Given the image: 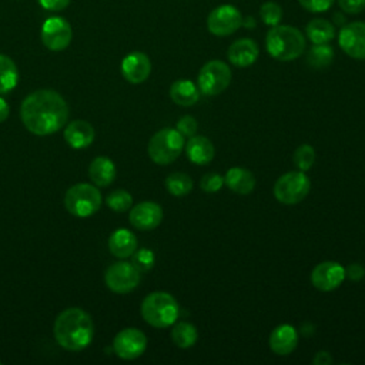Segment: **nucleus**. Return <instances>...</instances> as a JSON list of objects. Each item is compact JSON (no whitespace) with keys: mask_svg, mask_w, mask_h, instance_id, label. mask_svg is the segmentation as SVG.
<instances>
[{"mask_svg":"<svg viewBox=\"0 0 365 365\" xmlns=\"http://www.w3.org/2000/svg\"><path fill=\"white\" fill-rule=\"evenodd\" d=\"M315 163V150L309 144H301L294 153V164L301 171H308Z\"/></svg>","mask_w":365,"mask_h":365,"instance_id":"nucleus-32","label":"nucleus"},{"mask_svg":"<svg viewBox=\"0 0 365 365\" xmlns=\"http://www.w3.org/2000/svg\"><path fill=\"white\" fill-rule=\"evenodd\" d=\"M259 54L258 44L252 38H238L232 41L228 47L227 57L231 64L235 67H248L252 66Z\"/></svg>","mask_w":365,"mask_h":365,"instance_id":"nucleus-17","label":"nucleus"},{"mask_svg":"<svg viewBox=\"0 0 365 365\" xmlns=\"http://www.w3.org/2000/svg\"><path fill=\"white\" fill-rule=\"evenodd\" d=\"M305 34L312 44H325L335 38L336 30L335 24L329 20L315 17L307 23Z\"/></svg>","mask_w":365,"mask_h":365,"instance_id":"nucleus-24","label":"nucleus"},{"mask_svg":"<svg viewBox=\"0 0 365 365\" xmlns=\"http://www.w3.org/2000/svg\"><path fill=\"white\" fill-rule=\"evenodd\" d=\"M242 26H245L247 29H252L255 26V20L252 16H247L245 19H242Z\"/></svg>","mask_w":365,"mask_h":365,"instance_id":"nucleus-43","label":"nucleus"},{"mask_svg":"<svg viewBox=\"0 0 365 365\" xmlns=\"http://www.w3.org/2000/svg\"><path fill=\"white\" fill-rule=\"evenodd\" d=\"M269 348L274 354L285 356L289 355L298 345V332L289 324L275 327L269 335Z\"/></svg>","mask_w":365,"mask_h":365,"instance_id":"nucleus-18","label":"nucleus"},{"mask_svg":"<svg viewBox=\"0 0 365 365\" xmlns=\"http://www.w3.org/2000/svg\"><path fill=\"white\" fill-rule=\"evenodd\" d=\"M155 262V257L154 252L148 248H140L135 250L131 255V264L140 271V272H145L150 271L154 267Z\"/></svg>","mask_w":365,"mask_h":365,"instance_id":"nucleus-33","label":"nucleus"},{"mask_svg":"<svg viewBox=\"0 0 365 365\" xmlns=\"http://www.w3.org/2000/svg\"><path fill=\"white\" fill-rule=\"evenodd\" d=\"M224 185V177L218 173H207L200 181V187L205 192H217Z\"/></svg>","mask_w":365,"mask_h":365,"instance_id":"nucleus-34","label":"nucleus"},{"mask_svg":"<svg viewBox=\"0 0 365 365\" xmlns=\"http://www.w3.org/2000/svg\"><path fill=\"white\" fill-rule=\"evenodd\" d=\"M171 339L178 348H190L192 346L198 339V331L197 328L187 321L174 322V327L171 329Z\"/></svg>","mask_w":365,"mask_h":365,"instance_id":"nucleus-26","label":"nucleus"},{"mask_svg":"<svg viewBox=\"0 0 365 365\" xmlns=\"http://www.w3.org/2000/svg\"><path fill=\"white\" fill-rule=\"evenodd\" d=\"M88 177L97 187H107L115 178V165L108 157L98 155L90 163Z\"/></svg>","mask_w":365,"mask_h":365,"instance_id":"nucleus-23","label":"nucleus"},{"mask_svg":"<svg viewBox=\"0 0 365 365\" xmlns=\"http://www.w3.org/2000/svg\"><path fill=\"white\" fill-rule=\"evenodd\" d=\"M41 43L51 51H61L67 48L73 38L71 24L60 16H51L44 20L40 31Z\"/></svg>","mask_w":365,"mask_h":365,"instance_id":"nucleus-11","label":"nucleus"},{"mask_svg":"<svg viewBox=\"0 0 365 365\" xmlns=\"http://www.w3.org/2000/svg\"><path fill=\"white\" fill-rule=\"evenodd\" d=\"M170 97L171 100L184 107H190L195 104L200 98V88L197 84H194L191 80L180 78L175 80L170 87Z\"/></svg>","mask_w":365,"mask_h":365,"instance_id":"nucleus-25","label":"nucleus"},{"mask_svg":"<svg viewBox=\"0 0 365 365\" xmlns=\"http://www.w3.org/2000/svg\"><path fill=\"white\" fill-rule=\"evenodd\" d=\"M71 0H37V3L48 11H60L64 10Z\"/></svg>","mask_w":365,"mask_h":365,"instance_id":"nucleus-38","label":"nucleus"},{"mask_svg":"<svg viewBox=\"0 0 365 365\" xmlns=\"http://www.w3.org/2000/svg\"><path fill=\"white\" fill-rule=\"evenodd\" d=\"M242 14L232 4H220L212 9L207 17V29L217 37H225L235 33L242 26Z\"/></svg>","mask_w":365,"mask_h":365,"instance_id":"nucleus-10","label":"nucleus"},{"mask_svg":"<svg viewBox=\"0 0 365 365\" xmlns=\"http://www.w3.org/2000/svg\"><path fill=\"white\" fill-rule=\"evenodd\" d=\"M24 127L36 135H48L66 125L68 106L56 90L41 88L30 93L20 106Z\"/></svg>","mask_w":365,"mask_h":365,"instance_id":"nucleus-1","label":"nucleus"},{"mask_svg":"<svg viewBox=\"0 0 365 365\" xmlns=\"http://www.w3.org/2000/svg\"><path fill=\"white\" fill-rule=\"evenodd\" d=\"M298 3L309 13H324L334 6L335 0H298Z\"/></svg>","mask_w":365,"mask_h":365,"instance_id":"nucleus-36","label":"nucleus"},{"mask_svg":"<svg viewBox=\"0 0 365 365\" xmlns=\"http://www.w3.org/2000/svg\"><path fill=\"white\" fill-rule=\"evenodd\" d=\"M66 210L80 218L90 217L96 214L101 207V194L100 191L87 182L74 184L70 187L64 195Z\"/></svg>","mask_w":365,"mask_h":365,"instance_id":"nucleus-6","label":"nucleus"},{"mask_svg":"<svg viewBox=\"0 0 365 365\" xmlns=\"http://www.w3.org/2000/svg\"><path fill=\"white\" fill-rule=\"evenodd\" d=\"M106 204L115 212H124L133 205V197L125 190H114L106 198Z\"/></svg>","mask_w":365,"mask_h":365,"instance_id":"nucleus-30","label":"nucleus"},{"mask_svg":"<svg viewBox=\"0 0 365 365\" xmlns=\"http://www.w3.org/2000/svg\"><path fill=\"white\" fill-rule=\"evenodd\" d=\"M147 348V336L137 328L121 329L113 341V349L121 359H135L144 354Z\"/></svg>","mask_w":365,"mask_h":365,"instance_id":"nucleus-13","label":"nucleus"},{"mask_svg":"<svg viewBox=\"0 0 365 365\" xmlns=\"http://www.w3.org/2000/svg\"><path fill=\"white\" fill-rule=\"evenodd\" d=\"M259 17L265 26L274 27L282 19V9L277 1H264L259 7Z\"/></svg>","mask_w":365,"mask_h":365,"instance_id":"nucleus-31","label":"nucleus"},{"mask_svg":"<svg viewBox=\"0 0 365 365\" xmlns=\"http://www.w3.org/2000/svg\"><path fill=\"white\" fill-rule=\"evenodd\" d=\"M175 128L178 130V133L185 138V137H192L195 135L197 133V128H198V123L194 117L191 115H184L181 117L178 121H177V125Z\"/></svg>","mask_w":365,"mask_h":365,"instance_id":"nucleus-35","label":"nucleus"},{"mask_svg":"<svg viewBox=\"0 0 365 365\" xmlns=\"http://www.w3.org/2000/svg\"><path fill=\"white\" fill-rule=\"evenodd\" d=\"M53 334L61 348L73 352L81 351L87 348L93 339V319L81 308H67L57 315Z\"/></svg>","mask_w":365,"mask_h":365,"instance_id":"nucleus-2","label":"nucleus"},{"mask_svg":"<svg viewBox=\"0 0 365 365\" xmlns=\"http://www.w3.org/2000/svg\"><path fill=\"white\" fill-rule=\"evenodd\" d=\"M338 6L346 14H359L365 10V0H338Z\"/></svg>","mask_w":365,"mask_h":365,"instance_id":"nucleus-37","label":"nucleus"},{"mask_svg":"<svg viewBox=\"0 0 365 365\" xmlns=\"http://www.w3.org/2000/svg\"><path fill=\"white\" fill-rule=\"evenodd\" d=\"M332 20H334V24L341 26V27L346 23V21H345V17H344V14H342V13H334Z\"/></svg>","mask_w":365,"mask_h":365,"instance_id":"nucleus-42","label":"nucleus"},{"mask_svg":"<svg viewBox=\"0 0 365 365\" xmlns=\"http://www.w3.org/2000/svg\"><path fill=\"white\" fill-rule=\"evenodd\" d=\"M108 248L114 257L128 258L137 250V238L131 231L125 228H118L111 232L108 238Z\"/></svg>","mask_w":365,"mask_h":365,"instance_id":"nucleus-22","label":"nucleus"},{"mask_svg":"<svg viewBox=\"0 0 365 365\" xmlns=\"http://www.w3.org/2000/svg\"><path fill=\"white\" fill-rule=\"evenodd\" d=\"M224 184L240 195H248L255 188L254 174L242 167H231L224 175Z\"/></svg>","mask_w":365,"mask_h":365,"instance_id":"nucleus-20","label":"nucleus"},{"mask_svg":"<svg viewBox=\"0 0 365 365\" xmlns=\"http://www.w3.org/2000/svg\"><path fill=\"white\" fill-rule=\"evenodd\" d=\"M345 279V268L336 261H322L311 272L312 285L324 292L338 288Z\"/></svg>","mask_w":365,"mask_h":365,"instance_id":"nucleus-14","label":"nucleus"},{"mask_svg":"<svg viewBox=\"0 0 365 365\" xmlns=\"http://www.w3.org/2000/svg\"><path fill=\"white\" fill-rule=\"evenodd\" d=\"M184 147L188 160L197 165H207L214 158V145L204 135L190 137Z\"/></svg>","mask_w":365,"mask_h":365,"instance_id":"nucleus-21","label":"nucleus"},{"mask_svg":"<svg viewBox=\"0 0 365 365\" xmlns=\"http://www.w3.org/2000/svg\"><path fill=\"white\" fill-rule=\"evenodd\" d=\"M231 68L221 60L207 61L198 73V88L207 96L221 94L231 83Z\"/></svg>","mask_w":365,"mask_h":365,"instance_id":"nucleus-8","label":"nucleus"},{"mask_svg":"<svg viewBox=\"0 0 365 365\" xmlns=\"http://www.w3.org/2000/svg\"><path fill=\"white\" fill-rule=\"evenodd\" d=\"M141 279V272L127 261L111 264L104 272V281L108 289L115 294H128L137 288Z\"/></svg>","mask_w":365,"mask_h":365,"instance_id":"nucleus-9","label":"nucleus"},{"mask_svg":"<svg viewBox=\"0 0 365 365\" xmlns=\"http://www.w3.org/2000/svg\"><path fill=\"white\" fill-rule=\"evenodd\" d=\"M19 81L16 63L6 54H0V94L11 91Z\"/></svg>","mask_w":365,"mask_h":365,"instance_id":"nucleus-27","label":"nucleus"},{"mask_svg":"<svg viewBox=\"0 0 365 365\" xmlns=\"http://www.w3.org/2000/svg\"><path fill=\"white\" fill-rule=\"evenodd\" d=\"M345 277L351 281H359L365 277V268L358 262H352L345 268Z\"/></svg>","mask_w":365,"mask_h":365,"instance_id":"nucleus-39","label":"nucleus"},{"mask_svg":"<svg viewBox=\"0 0 365 365\" xmlns=\"http://www.w3.org/2000/svg\"><path fill=\"white\" fill-rule=\"evenodd\" d=\"M305 44L302 31L288 24H277L271 27L265 37L268 54L278 61L297 60L302 56Z\"/></svg>","mask_w":365,"mask_h":365,"instance_id":"nucleus-3","label":"nucleus"},{"mask_svg":"<svg viewBox=\"0 0 365 365\" xmlns=\"http://www.w3.org/2000/svg\"><path fill=\"white\" fill-rule=\"evenodd\" d=\"M184 137L177 128H163L157 131L148 141V155L160 165L171 164L184 150Z\"/></svg>","mask_w":365,"mask_h":365,"instance_id":"nucleus-5","label":"nucleus"},{"mask_svg":"<svg viewBox=\"0 0 365 365\" xmlns=\"http://www.w3.org/2000/svg\"><path fill=\"white\" fill-rule=\"evenodd\" d=\"M341 50L355 60H365V21L345 23L338 33Z\"/></svg>","mask_w":365,"mask_h":365,"instance_id":"nucleus-12","label":"nucleus"},{"mask_svg":"<svg viewBox=\"0 0 365 365\" xmlns=\"http://www.w3.org/2000/svg\"><path fill=\"white\" fill-rule=\"evenodd\" d=\"M192 185H194L192 178L188 174L181 173V171L171 173L165 178V188L174 197H184V195H187L192 190Z\"/></svg>","mask_w":365,"mask_h":365,"instance_id":"nucleus-29","label":"nucleus"},{"mask_svg":"<svg viewBox=\"0 0 365 365\" xmlns=\"http://www.w3.org/2000/svg\"><path fill=\"white\" fill-rule=\"evenodd\" d=\"M334 60V48L329 43L325 44H314L307 53V64L311 68L322 70L327 68Z\"/></svg>","mask_w":365,"mask_h":365,"instance_id":"nucleus-28","label":"nucleus"},{"mask_svg":"<svg viewBox=\"0 0 365 365\" xmlns=\"http://www.w3.org/2000/svg\"><path fill=\"white\" fill-rule=\"evenodd\" d=\"M309 190L311 181L304 171H288L275 181L274 197L281 204L294 205L301 202L308 195Z\"/></svg>","mask_w":365,"mask_h":365,"instance_id":"nucleus-7","label":"nucleus"},{"mask_svg":"<svg viewBox=\"0 0 365 365\" xmlns=\"http://www.w3.org/2000/svg\"><path fill=\"white\" fill-rule=\"evenodd\" d=\"M128 220L131 225L137 230H154L163 221V208L157 202L143 201L131 208Z\"/></svg>","mask_w":365,"mask_h":365,"instance_id":"nucleus-15","label":"nucleus"},{"mask_svg":"<svg viewBox=\"0 0 365 365\" xmlns=\"http://www.w3.org/2000/svg\"><path fill=\"white\" fill-rule=\"evenodd\" d=\"M180 314L175 298L164 291L148 294L141 302V315L147 324L155 328H167L173 325Z\"/></svg>","mask_w":365,"mask_h":365,"instance_id":"nucleus-4","label":"nucleus"},{"mask_svg":"<svg viewBox=\"0 0 365 365\" xmlns=\"http://www.w3.org/2000/svg\"><path fill=\"white\" fill-rule=\"evenodd\" d=\"M312 362H314L315 365H329V364H332V356H331V354L327 352V351H319V352H317V355L314 356Z\"/></svg>","mask_w":365,"mask_h":365,"instance_id":"nucleus-40","label":"nucleus"},{"mask_svg":"<svg viewBox=\"0 0 365 365\" xmlns=\"http://www.w3.org/2000/svg\"><path fill=\"white\" fill-rule=\"evenodd\" d=\"M64 140L73 148H86L94 140V128L88 121L74 120L66 125Z\"/></svg>","mask_w":365,"mask_h":365,"instance_id":"nucleus-19","label":"nucleus"},{"mask_svg":"<svg viewBox=\"0 0 365 365\" xmlns=\"http://www.w3.org/2000/svg\"><path fill=\"white\" fill-rule=\"evenodd\" d=\"M151 61L143 51H131L121 61V74L131 84H140L148 78Z\"/></svg>","mask_w":365,"mask_h":365,"instance_id":"nucleus-16","label":"nucleus"},{"mask_svg":"<svg viewBox=\"0 0 365 365\" xmlns=\"http://www.w3.org/2000/svg\"><path fill=\"white\" fill-rule=\"evenodd\" d=\"M9 117V104L4 98L0 97V123H3Z\"/></svg>","mask_w":365,"mask_h":365,"instance_id":"nucleus-41","label":"nucleus"}]
</instances>
